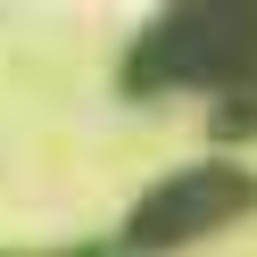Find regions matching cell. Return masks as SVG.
<instances>
[{"label": "cell", "instance_id": "cell-1", "mask_svg": "<svg viewBox=\"0 0 257 257\" xmlns=\"http://www.w3.org/2000/svg\"><path fill=\"white\" fill-rule=\"evenodd\" d=\"M116 83L133 100H191L224 108L240 91H257V9H232V0H199V9H158L141 25V42L124 50Z\"/></svg>", "mask_w": 257, "mask_h": 257}, {"label": "cell", "instance_id": "cell-2", "mask_svg": "<svg viewBox=\"0 0 257 257\" xmlns=\"http://www.w3.org/2000/svg\"><path fill=\"white\" fill-rule=\"evenodd\" d=\"M249 216H257V166L249 158H191V166L158 174L133 199V216L116 232V257H183V249H199V240L232 232Z\"/></svg>", "mask_w": 257, "mask_h": 257}, {"label": "cell", "instance_id": "cell-3", "mask_svg": "<svg viewBox=\"0 0 257 257\" xmlns=\"http://www.w3.org/2000/svg\"><path fill=\"white\" fill-rule=\"evenodd\" d=\"M75 257H116V249H75Z\"/></svg>", "mask_w": 257, "mask_h": 257}]
</instances>
